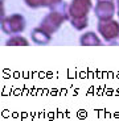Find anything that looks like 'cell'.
<instances>
[{"label":"cell","instance_id":"obj_1","mask_svg":"<svg viewBox=\"0 0 119 121\" xmlns=\"http://www.w3.org/2000/svg\"><path fill=\"white\" fill-rule=\"evenodd\" d=\"M93 8L91 0H71L69 4V21L76 30H83L89 24V13Z\"/></svg>","mask_w":119,"mask_h":121},{"label":"cell","instance_id":"obj_2","mask_svg":"<svg viewBox=\"0 0 119 121\" xmlns=\"http://www.w3.org/2000/svg\"><path fill=\"white\" fill-rule=\"evenodd\" d=\"M67 20H69V4L62 1L61 4H58L57 7L50 9V12L40 22V26L49 34H53Z\"/></svg>","mask_w":119,"mask_h":121},{"label":"cell","instance_id":"obj_3","mask_svg":"<svg viewBox=\"0 0 119 121\" xmlns=\"http://www.w3.org/2000/svg\"><path fill=\"white\" fill-rule=\"evenodd\" d=\"M27 21L23 15L20 13H12L9 16H4L1 20V30L8 36L20 34L25 30Z\"/></svg>","mask_w":119,"mask_h":121},{"label":"cell","instance_id":"obj_4","mask_svg":"<svg viewBox=\"0 0 119 121\" xmlns=\"http://www.w3.org/2000/svg\"><path fill=\"white\" fill-rule=\"evenodd\" d=\"M98 33L107 43L114 42L119 38V21L111 18L107 21L98 22Z\"/></svg>","mask_w":119,"mask_h":121},{"label":"cell","instance_id":"obj_5","mask_svg":"<svg viewBox=\"0 0 119 121\" xmlns=\"http://www.w3.org/2000/svg\"><path fill=\"white\" fill-rule=\"evenodd\" d=\"M94 13L98 21H107L114 17L116 13V4L114 0H98L94 7Z\"/></svg>","mask_w":119,"mask_h":121},{"label":"cell","instance_id":"obj_6","mask_svg":"<svg viewBox=\"0 0 119 121\" xmlns=\"http://www.w3.org/2000/svg\"><path fill=\"white\" fill-rule=\"evenodd\" d=\"M31 37H32L33 43H36V45H48V43L50 42L52 34H49L48 32H45V30L38 25L37 28H34V29L32 30Z\"/></svg>","mask_w":119,"mask_h":121},{"label":"cell","instance_id":"obj_7","mask_svg":"<svg viewBox=\"0 0 119 121\" xmlns=\"http://www.w3.org/2000/svg\"><path fill=\"white\" fill-rule=\"evenodd\" d=\"M29 8L32 9H38V8H54L58 4L62 3V0H24Z\"/></svg>","mask_w":119,"mask_h":121},{"label":"cell","instance_id":"obj_8","mask_svg":"<svg viewBox=\"0 0 119 121\" xmlns=\"http://www.w3.org/2000/svg\"><path fill=\"white\" fill-rule=\"evenodd\" d=\"M79 43L82 46H99L102 45V41L97 33L94 32H86L79 37Z\"/></svg>","mask_w":119,"mask_h":121},{"label":"cell","instance_id":"obj_9","mask_svg":"<svg viewBox=\"0 0 119 121\" xmlns=\"http://www.w3.org/2000/svg\"><path fill=\"white\" fill-rule=\"evenodd\" d=\"M5 45L7 46H28L29 41L25 37H23L21 34H15V36H11L7 39Z\"/></svg>","mask_w":119,"mask_h":121},{"label":"cell","instance_id":"obj_10","mask_svg":"<svg viewBox=\"0 0 119 121\" xmlns=\"http://www.w3.org/2000/svg\"><path fill=\"white\" fill-rule=\"evenodd\" d=\"M116 15H118V20H119V0H116Z\"/></svg>","mask_w":119,"mask_h":121}]
</instances>
